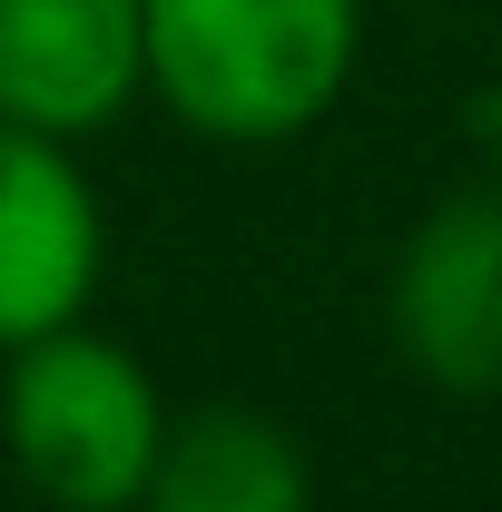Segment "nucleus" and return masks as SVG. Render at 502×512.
I'll return each instance as SVG.
<instances>
[{
  "instance_id": "nucleus-2",
  "label": "nucleus",
  "mask_w": 502,
  "mask_h": 512,
  "mask_svg": "<svg viewBox=\"0 0 502 512\" xmlns=\"http://www.w3.org/2000/svg\"><path fill=\"white\" fill-rule=\"evenodd\" d=\"M0 444L50 512H138L168 444V394L119 335L79 316L0 355Z\"/></svg>"
},
{
  "instance_id": "nucleus-1",
  "label": "nucleus",
  "mask_w": 502,
  "mask_h": 512,
  "mask_svg": "<svg viewBox=\"0 0 502 512\" xmlns=\"http://www.w3.org/2000/svg\"><path fill=\"white\" fill-rule=\"evenodd\" d=\"M148 89L217 148L306 138L365 50V0H138Z\"/></svg>"
},
{
  "instance_id": "nucleus-7",
  "label": "nucleus",
  "mask_w": 502,
  "mask_h": 512,
  "mask_svg": "<svg viewBox=\"0 0 502 512\" xmlns=\"http://www.w3.org/2000/svg\"><path fill=\"white\" fill-rule=\"evenodd\" d=\"M483 158H493V188H502V89H483Z\"/></svg>"
},
{
  "instance_id": "nucleus-5",
  "label": "nucleus",
  "mask_w": 502,
  "mask_h": 512,
  "mask_svg": "<svg viewBox=\"0 0 502 512\" xmlns=\"http://www.w3.org/2000/svg\"><path fill=\"white\" fill-rule=\"evenodd\" d=\"M148 89L138 0H0V119L89 138Z\"/></svg>"
},
{
  "instance_id": "nucleus-6",
  "label": "nucleus",
  "mask_w": 502,
  "mask_h": 512,
  "mask_svg": "<svg viewBox=\"0 0 502 512\" xmlns=\"http://www.w3.org/2000/svg\"><path fill=\"white\" fill-rule=\"evenodd\" d=\"M138 512H315V473L296 434L266 424L256 404H197L168 414Z\"/></svg>"
},
{
  "instance_id": "nucleus-4",
  "label": "nucleus",
  "mask_w": 502,
  "mask_h": 512,
  "mask_svg": "<svg viewBox=\"0 0 502 512\" xmlns=\"http://www.w3.org/2000/svg\"><path fill=\"white\" fill-rule=\"evenodd\" d=\"M99 256H109V217L69 138L0 119V355L89 316Z\"/></svg>"
},
{
  "instance_id": "nucleus-3",
  "label": "nucleus",
  "mask_w": 502,
  "mask_h": 512,
  "mask_svg": "<svg viewBox=\"0 0 502 512\" xmlns=\"http://www.w3.org/2000/svg\"><path fill=\"white\" fill-rule=\"evenodd\" d=\"M384 325L434 394H502V188L443 197L394 256Z\"/></svg>"
}]
</instances>
